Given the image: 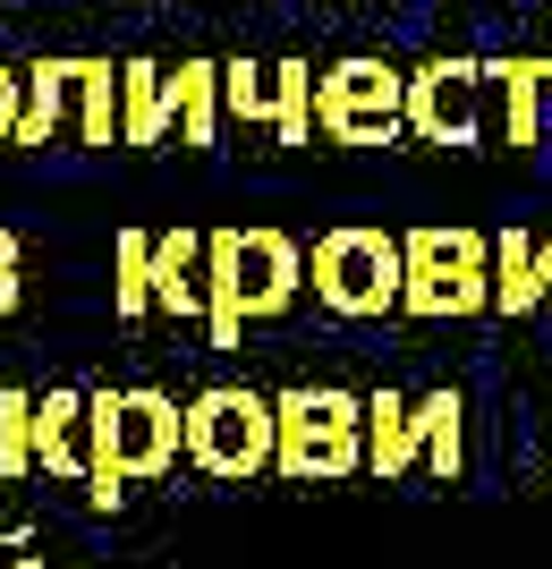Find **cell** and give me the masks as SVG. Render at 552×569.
<instances>
[{"label": "cell", "mask_w": 552, "mask_h": 569, "mask_svg": "<svg viewBox=\"0 0 552 569\" xmlns=\"http://www.w3.org/2000/svg\"><path fill=\"white\" fill-rule=\"evenodd\" d=\"M94 468H86V501L102 519L128 501V485H153L188 459V408L153 391V382H128V391H94Z\"/></svg>", "instance_id": "6da1fadb"}, {"label": "cell", "mask_w": 552, "mask_h": 569, "mask_svg": "<svg viewBox=\"0 0 552 569\" xmlns=\"http://www.w3.org/2000/svg\"><path fill=\"white\" fill-rule=\"evenodd\" d=\"M272 417H281L272 476H289V485H349V476H365V400L358 391L298 382V391H272Z\"/></svg>", "instance_id": "7a4b0ae2"}, {"label": "cell", "mask_w": 552, "mask_h": 569, "mask_svg": "<svg viewBox=\"0 0 552 569\" xmlns=\"http://www.w3.org/2000/svg\"><path fill=\"white\" fill-rule=\"evenodd\" d=\"M400 281H409V256H400V238L374 230V221H340V230L314 238V256H307L314 307L340 315V323H383V315H400Z\"/></svg>", "instance_id": "3957f363"}, {"label": "cell", "mask_w": 552, "mask_h": 569, "mask_svg": "<svg viewBox=\"0 0 552 569\" xmlns=\"http://www.w3.org/2000/svg\"><path fill=\"white\" fill-rule=\"evenodd\" d=\"M400 256H409L400 315H416V323H468V315L493 307V238L484 230L416 221V230L400 238Z\"/></svg>", "instance_id": "277c9868"}, {"label": "cell", "mask_w": 552, "mask_h": 569, "mask_svg": "<svg viewBox=\"0 0 552 569\" xmlns=\"http://www.w3.org/2000/svg\"><path fill=\"white\" fill-rule=\"evenodd\" d=\"M272 451H281V417H272L264 391L247 382H213L188 400V468L213 476V485H255L272 476Z\"/></svg>", "instance_id": "5b68a950"}, {"label": "cell", "mask_w": 552, "mask_h": 569, "mask_svg": "<svg viewBox=\"0 0 552 569\" xmlns=\"http://www.w3.org/2000/svg\"><path fill=\"white\" fill-rule=\"evenodd\" d=\"M314 137L323 144H400L409 137V69L391 60H332L314 77Z\"/></svg>", "instance_id": "8992f818"}, {"label": "cell", "mask_w": 552, "mask_h": 569, "mask_svg": "<svg viewBox=\"0 0 552 569\" xmlns=\"http://www.w3.org/2000/svg\"><path fill=\"white\" fill-rule=\"evenodd\" d=\"M484 102H493L484 60L442 51V60L409 69V137L416 144H442V153H476V144H484Z\"/></svg>", "instance_id": "52a82bcc"}, {"label": "cell", "mask_w": 552, "mask_h": 569, "mask_svg": "<svg viewBox=\"0 0 552 569\" xmlns=\"http://www.w3.org/2000/svg\"><path fill=\"white\" fill-rule=\"evenodd\" d=\"M298 289H307V247L289 230H239V298H247V315H255V323H264V315H289Z\"/></svg>", "instance_id": "ba28073f"}, {"label": "cell", "mask_w": 552, "mask_h": 569, "mask_svg": "<svg viewBox=\"0 0 552 569\" xmlns=\"http://www.w3.org/2000/svg\"><path fill=\"white\" fill-rule=\"evenodd\" d=\"M94 391H43L34 400V468L51 476V485H86V468H94Z\"/></svg>", "instance_id": "9c48e42d"}, {"label": "cell", "mask_w": 552, "mask_h": 569, "mask_svg": "<svg viewBox=\"0 0 552 569\" xmlns=\"http://www.w3.org/2000/svg\"><path fill=\"white\" fill-rule=\"evenodd\" d=\"M493 77V111H502V144L528 153L544 144V102H552V51H519V60H484Z\"/></svg>", "instance_id": "30bf717a"}, {"label": "cell", "mask_w": 552, "mask_h": 569, "mask_svg": "<svg viewBox=\"0 0 552 569\" xmlns=\"http://www.w3.org/2000/svg\"><path fill=\"white\" fill-rule=\"evenodd\" d=\"M409 468H425V426H416L409 391H365V476L400 485Z\"/></svg>", "instance_id": "8fae6325"}, {"label": "cell", "mask_w": 552, "mask_h": 569, "mask_svg": "<svg viewBox=\"0 0 552 569\" xmlns=\"http://www.w3.org/2000/svg\"><path fill=\"white\" fill-rule=\"evenodd\" d=\"M77 69L86 60H60V51H43V60H26V111H18V153H43L51 137H60V119L77 111Z\"/></svg>", "instance_id": "7c38bea8"}, {"label": "cell", "mask_w": 552, "mask_h": 569, "mask_svg": "<svg viewBox=\"0 0 552 569\" xmlns=\"http://www.w3.org/2000/svg\"><path fill=\"white\" fill-rule=\"evenodd\" d=\"M153 315H170V323H204V230L153 238Z\"/></svg>", "instance_id": "4fadbf2b"}, {"label": "cell", "mask_w": 552, "mask_h": 569, "mask_svg": "<svg viewBox=\"0 0 552 569\" xmlns=\"http://www.w3.org/2000/svg\"><path fill=\"white\" fill-rule=\"evenodd\" d=\"M221 60H179L170 69V128H179V144L188 153H213L221 144Z\"/></svg>", "instance_id": "5bb4252c"}, {"label": "cell", "mask_w": 552, "mask_h": 569, "mask_svg": "<svg viewBox=\"0 0 552 569\" xmlns=\"http://www.w3.org/2000/svg\"><path fill=\"white\" fill-rule=\"evenodd\" d=\"M535 307H552V289H544V238L493 230V315H535Z\"/></svg>", "instance_id": "9a60e30c"}, {"label": "cell", "mask_w": 552, "mask_h": 569, "mask_svg": "<svg viewBox=\"0 0 552 569\" xmlns=\"http://www.w3.org/2000/svg\"><path fill=\"white\" fill-rule=\"evenodd\" d=\"M120 119H128V144L153 153L170 137V69L153 60H120Z\"/></svg>", "instance_id": "2e32d148"}, {"label": "cell", "mask_w": 552, "mask_h": 569, "mask_svg": "<svg viewBox=\"0 0 552 569\" xmlns=\"http://www.w3.org/2000/svg\"><path fill=\"white\" fill-rule=\"evenodd\" d=\"M416 426H425V476L433 485H459L468 476V400L459 391H425Z\"/></svg>", "instance_id": "e0dca14e"}, {"label": "cell", "mask_w": 552, "mask_h": 569, "mask_svg": "<svg viewBox=\"0 0 552 569\" xmlns=\"http://www.w3.org/2000/svg\"><path fill=\"white\" fill-rule=\"evenodd\" d=\"M77 144H94V153L128 144V119H120V69H111V60H86V69H77Z\"/></svg>", "instance_id": "ac0fdd59"}, {"label": "cell", "mask_w": 552, "mask_h": 569, "mask_svg": "<svg viewBox=\"0 0 552 569\" xmlns=\"http://www.w3.org/2000/svg\"><path fill=\"white\" fill-rule=\"evenodd\" d=\"M111 315H120V323H144V315H153V238L144 230L111 238Z\"/></svg>", "instance_id": "d6986e66"}, {"label": "cell", "mask_w": 552, "mask_h": 569, "mask_svg": "<svg viewBox=\"0 0 552 569\" xmlns=\"http://www.w3.org/2000/svg\"><path fill=\"white\" fill-rule=\"evenodd\" d=\"M221 111L239 128H272L281 119V77L264 60H221Z\"/></svg>", "instance_id": "ffe728a7"}, {"label": "cell", "mask_w": 552, "mask_h": 569, "mask_svg": "<svg viewBox=\"0 0 552 569\" xmlns=\"http://www.w3.org/2000/svg\"><path fill=\"white\" fill-rule=\"evenodd\" d=\"M0 476L18 485V476H34V391H0Z\"/></svg>", "instance_id": "44dd1931"}, {"label": "cell", "mask_w": 552, "mask_h": 569, "mask_svg": "<svg viewBox=\"0 0 552 569\" xmlns=\"http://www.w3.org/2000/svg\"><path fill=\"white\" fill-rule=\"evenodd\" d=\"M272 77H281V119H272V137L314 144V69L307 60H272Z\"/></svg>", "instance_id": "7402d4cb"}, {"label": "cell", "mask_w": 552, "mask_h": 569, "mask_svg": "<svg viewBox=\"0 0 552 569\" xmlns=\"http://www.w3.org/2000/svg\"><path fill=\"white\" fill-rule=\"evenodd\" d=\"M18 263H26L18 230H0V315H18V298H26V281H18Z\"/></svg>", "instance_id": "603a6c76"}, {"label": "cell", "mask_w": 552, "mask_h": 569, "mask_svg": "<svg viewBox=\"0 0 552 569\" xmlns=\"http://www.w3.org/2000/svg\"><path fill=\"white\" fill-rule=\"evenodd\" d=\"M18 111H26V69H9V60H0V144L18 137Z\"/></svg>", "instance_id": "cb8c5ba5"}, {"label": "cell", "mask_w": 552, "mask_h": 569, "mask_svg": "<svg viewBox=\"0 0 552 569\" xmlns=\"http://www.w3.org/2000/svg\"><path fill=\"white\" fill-rule=\"evenodd\" d=\"M544 289H552V238H544Z\"/></svg>", "instance_id": "d4e9b609"}, {"label": "cell", "mask_w": 552, "mask_h": 569, "mask_svg": "<svg viewBox=\"0 0 552 569\" xmlns=\"http://www.w3.org/2000/svg\"><path fill=\"white\" fill-rule=\"evenodd\" d=\"M9 569H43V561H34V552H26V561H9Z\"/></svg>", "instance_id": "484cf974"}]
</instances>
